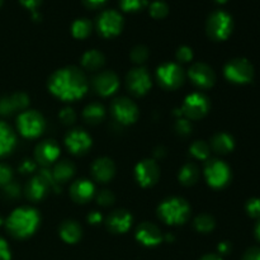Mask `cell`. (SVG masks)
<instances>
[{"label":"cell","instance_id":"obj_53","mask_svg":"<svg viewBox=\"0 0 260 260\" xmlns=\"http://www.w3.org/2000/svg\"><path fill=\"white\" fill-rule=\"evenodd\" d=\"M201 260H222V259H221L218 255H216V254H207V255L203 256Z\"/></svg>","mask_w":260,"mask_h":260},{"label":"cell","instance_id":"obj_17","mask_svg":"<svg viewBox=\"0 0 260 260\" xmlns=\"http://www.w3.org/2000/svg\"><path fill=\"white\" fill-rule=\"evenodd\" d=\"M60 156V146L53 140H45L35 149V161L42 167L53 164Z\"/></svg>","mask_w":260,"mask_h":260},{"label":"cell","instance_id":"obj_23","mask_svg":"<svg viewBox=\"0 0 260 260\" xmlns=\"http://www.w3.org/2000/svg\"><path fill=\"white\" fill-rule=\"evenodd\" d=\"M58 233H60L61 239H62L65 243L69 244L78 243L81 239V235H83L81 226L74 220L63 221V222L61 223Z\"/></svg>","mask_w":260,"mask_h":260},{"label":"cell","instance_id":"obj_41","mask_svg":"<svg viewBox=\"0 0 260 260\" xmlns=\"http://www.w3.org/2000/svg\"><path fill=\"white\" fill-rule=\"evenodd\" d=\"M58 117H60L61 122H62L63 124H73L76 119V113L73 108L66 107V108H63L62 111L60 112Z\"/></svg>","mask_w":260,"mask_h":260},{"label":"cell","instance_id":"obj_8","mask_svg":"<svg viewBox=\"0 0 260 260\" xmlns=\"http://www.w3.org/2000/svg\"><path fill=\"white\" fill-rule=\"evenodd\" d=\"M223 74L231 83L246 84L253 79L254 69L246 58H234L226 63Z\"/></svg>","mask_w":260,"mask_h":260},{"label":"cell","instance_id":"obj_49","mask_svg":"<svg viewBox=\"0 0 260 260\" xmlns=\"http://www.w3.org/2000/svg\"><path fill=\"white\" fill-rule=\"evenodd\" d=\"M102 220H103V217H102L101 213L96 212V211H93V212H90L88 215V221L91 225H98V223L102 222Z\"/></svg>","mask_w":260,"mask_h":260},{"label":"cell","instance_id":"obj_50","mask_svg":"<svg viewBox=\"0 0 260 260\" xmlns=\"http://www.w3.org/2000/svg\"><path fill=\"white\" fill-rule=\"evenodd\" d=\"M83 2H84V4L89 8H98V7H101L102 4H104L107 0H83Z\"/></svg>","mask_w":260,"mask_h":260},{"label":"cell","instance_id":"obj_27","mask_svg":"<svg viewBox=\"0 0 260 260\" xmlns=\"http://www.w3.org/2000/svg\"><path fill=\"white\" fill-rule=\"evenodd\" d=\"M106 62V57L103 53L98 50L86 51L81 57V65L85 70L89 71H98L103 68Z\"/></svg>","mask_w":260,"mask_h":260},{"label":"cell","instance_id":"obj_38","mask_svg":"<svg viewBox=\"0 0 260 260\" xmlns=\"http://www.w3.org/2000/svg\"><path fill=\"white\" fill-rule=\"evenodd\" d=\"M114 201H116V197H114L113 192L108 189H103L96 194V202L98 205L103 206V207H108V206L113 205Z\"/></svg>","mask_w":260,"mask_h":260},{"label":"cell","instance_id":"obj_24","mask_svg":"<svg viewBox=\"0 0 260 260\" xmlns=\"http://www.w3.org/2000/svg\"><path fill=\"white\" fill-rule=\"evenodd\" d=\"M15 134L12 127L5 122L0 121V157L9 154L15 146Z\"/></svg>","mask_w":260,"mask_h":260},{"label":"cell","instance_id":"obj_35","mask_svg":"<svg viewBox=\"0 0 260 260\" xmlns=\"http://www.w3.org/2000/svg\"><path fill=\"white\" fill-rule=\"evenodd\" d=\"M168 12H169V8H168L167 3L161 2V0H156L150 5V14L157 19L164 18L168 14Z\"/></svg>","mask_w":260,"mask_h":260},{"label":"cell","instance_id":"obj_6","mask_svg":"<svg viewBox=\"0 0 260 260\" xmlns=\"http://www.w3.org/2000/svg\"><path fill=\"white\" fill-rule=\"evenodd\" d=\"M156 78L160 85L165 89H178L183 85L185 74L182 66L175 62H165L160 65L156 70Z\"/></svg>","mask_w":260,"mask_h":260},{"label":"cell","instance_id":"obj_46","mask_svg":"<svg viewBox=\"0 0 260 260\" xmlns=\"http://www.w3.org/2000/svg\"><path fill=\"white\" fill-rule=\"evenodd\" d=\"M12 255H10L9 246L4 239L0 238V260H10Z\"/></svg>","mask_w":260,"mask_h":260},{"label":"cell","instance_id":"obj_56","mask_svg":"<svg viewBox=\"0 0 260 260\" xmlns=\"http://www.w3.org/2000/svg\"><path fill=\"white\" fill-rule=\"evenodd\" d=\"M2 222H3V220H2V218H0V225H2Z\"/></svg>","mask_w":260,"mask_h":260},{"label":"cell","instance_id":"obj_28","mask_svg":"<svg viewBox=\"0 0 260 260\" xmlns=\"http://www.w3.org/2000/svg\"><path fill=\"white\" fill-rule=\"evenodd\" d=\"M178 178H179V182L183 185L189 187V185L196 184L198 179H200V169L193 162H187V164H184L180 168Z\"/></svg>","mask_w":260,"mask_h":260},{"label":"cell","instance_id":"obj_37","mask_svg":"<svg viewBox=\"0 0 260 260\" xmlns=\"http://www.w3.org/2000/svg\"><path fill=\"white\" fill-rule=\"evenodd\" d=\"M174 129L177 131L178 135L180 136H188L192 132V124H190L189 119L187 118H178L174 124Z\"/></svg>","mask_w":260,"mask_h":260},{"label":"cell","instance_id":"obj_45","mask_svg":"<svg viewBox=\"0 0 260 260\" xmlns=\"http://www.w3.org/2000/svg\"><path fill=\"white\" fill-rule=\"evenodd\" d=\"M37 168V162L35 160H23L22 164L19 165V170L23 174H27V173H33Z\"/></svg>","mask_w":260,"mask_h":260},{"label":"cell","instance_id":"obj_16","mask_svg":"<svg viewBox=\"0 0 260 260\" xmlns=\"http://www.w3.org/2000/svg\"><path fill=\"white\" fill-rule=\"evenodd\" d=\"M65 145L71 154H85L91 147V137L84 129L75 128L68 134L65 139Z\"/></svg>","mask_w":260,"mask_h":260},{"label":"cell","instance_id":"obj_18","mask_svg":"<svg viewBox=\"0 0 260 260\" xmlns=\"http://www.w3.org/2000/svg\"><path fill=\"white\" fill-rule=\"evenodd\" d=\"M136 239L145 246H155L162 241L161 230L152 222H142L136 230Z\"/></svg>","mask_w":260,"mask_h":260},{"label":"cell","instance_id":"obj_32","mask_svg":"<svg viewBox=\"0 0 260 260\" xmlns=\"http://www.w3.org/2000/svg\"><path fill=\"white\" fill-rule=\"evenodd\" d=\"M216 221L208 213H202V215H198L194 220V228L196 230L200 231L202 234L211 233V231L215 229Z\"/></svg>","mask_w":260,"mask_h":260},{"label":"cell","instance_id":"obj_5","mask_svg":"<svg viewBox=\"0 0 260 260\" xmlns=\"http://www.w3.org/2000/svg\"><path fill=\"white\" fill-rule=\"evenodd\" d=\"M45 118L37 111H23L18 116L17 127L19 134L27 139H36L45 129Z\"/></svg>","mask_w":260,"mask_h":260},{"label":"cell","instance_id":"obj_26","mask_svg":"<svg viewBox=\"0 0 260 260\" xmlns=\"http://www.w3.org/2000/svg\"><path fill=\"white\" fill-rule=\"evenodd\" d=\"M234 146H235L234 139L229 134H225V132L216 134L211 139L210 147L217 154H228V152L233 151Z\"/></svg>","mask_w":260,"mask_h":260},{"label":"cell","instance_id":"obj_3","mask_svg":"<svg viewBox=\"0 0 260 260\" xmlns=\"http://www.w3.org/2000/svg\"><path fill=\"white\" fill-rule=\"evenodd\" d=\"M157 215L168 225H182L190 216V206L184 198L172 197L162 201L157 208Z\"/></svg>","mask_w":260,"mask_h":260},{"label":"cell","instance_id":"obj_19","mask_svg":"<svg viewBox=\"0 0 260 260\" xmlns=\"http://www.w3.org/2000/svg\"><path fill=\"white\" fill-rule=\"evenodd\" d=\"M132 216L126 210L113 211L107 218V228L114 234H123L131 228Z\"/></svg>","mask_w":260,"mask_h":260},{"label":"cell","instance_id":"obj_12","mask_svg":"<svg viewBox=\"0 0 260 260\" xmlns=\"http://www.w3.org/2000/svg\"><path fill=\"white\" fill-rule=\"evenodd\" d=\"M135 178L141 187H152L154 184H156L160 178L159 165L155 160H142L135 168Z\"/></svg>","mask_w":260,"mask_h":260},{"label":"cell","instance_id":"obj_22","mask_svg":"<svg viewBox=\"0 0 260 260\" xmlns=\"http://www.w3.org/2000/svg\"><path fill=\"white\" fill-rule=\"evenodd\" d=\"M48 189H50L48 183L46 182V179L42 175L38 174L27 183L24 192L28 200H30L32 202H37V201H41L42 198H45Z\"/></svg>","mask_w":260,"mask_h":260},{"label":"cell","instance_id":"obj_11","mask_svg":"<svg viewBox=\"0 0 260 260\" xmlns=\"http://www.w3.org/2000/svg\"><path fill=\"white\" fill-rule=\"evenodd\" d=\"M98 30L104 37H114L119 35L123 28V18L117 10L108 9L104 10L98 17Z\"/></svg>","mask_w":260,"mask_h":260},{"label":"cell","instance_id":"obj_42","mask_svg":"<svg viewBox=\"0 0 260 260\" xmlns=\"http://www.w3.org/2000/svg\"><path fill=\"white\" fill-rule=\"evenodd\" d=\"M14 112L15 109L14 107H13L10 95L0 98V114H2V116H9V114L14 113Z\"/></svg>","mask_w":260,"mask_h":260},{"label":"cell","instance_id":"obj_34","mask_svg":"<svg viewBox=\"0 0 260 260\" xmlns=\"http://www.w3.org/2000/svg\"><path fill=\"white\" fill-rule=\"evenodd\" d=\"M149 50H147V47H145V46L142 45H139L136 46V47L132 48L131 51V60L134 61L135 63H144L145 61L149 58Z\"/></svg>","mask_w":260,"mask_h":260},{"label":"cell","instance_id":"obj_44","mask_svg":"<svg viewBox=\"0 0 260 260\" xmlns=\"http://www.w3.org/2000/svg\"><path fill=\"white\" fill-rule=\"evenodd\" d=\"M4 194L8 198H17L20 196V188L19 185L15 184V183H9L8 185L4 187Z\"/></svg>","mask_w":260,"mask_h":260},{"label":"cell","instance_id":"obj_55","mask_svg":"<svg viewBox=\"0 0 260 260\" xmlns=\"http://www.w3.org/2000/svg\"><path fill=\"white\" fill-rule=\"evenodd\" d=\"M215 2L220 3V4H223V3H226V2H228V0H215Z\"/></svg>","mask_w":260,"mask_h":260},{"label":"cell","instance_id":"obj_30","mask_svg":"<svg viewBox=\"0 0 260 260\" xmlns=\"http://www.w3.org/2000/svg\"><path fill=\"white\" fill-rule=\"evenodd\" d=\"M91 32V22L86 18H80V19H76L75 22L71 25V33L75 38L79 40H83L86 38Z\"/></svg>","mask_w":260,"mask_h":260},{"label":"cell","instance_id":"obj_7","mask_svg":"<svg viewBox=\"0 0 260 260\" xmlns=\"http://www.w3.org/2000/svg\"><path fill=\"white\" fill-rule=\"evenodd\" d=\"M205 178L212 188H223L231 178L230 168L222 160H208L205 167Z\"/></svg>","mask_w":260,"mask_h":260},{"label":"cell","instance_id":"obj_20","mask_svg":"<svg viewBox=\"0 0 260 260\" xmlns=\"http://www.w3.org/2000/svg\"><path fill=\"white\" fill-rule=\"evenodd\" d=\"M91 174L98 182L107 183L116 174V165L109 157H99L91 165Z\"/></svg>","mask_w":260,"mask_h":260},{"label":"cell","instance_id":"obj_9","mask_svg":"<svg viewBox=\"0 0 260 260\" xmlns=\"http://www.w3.org/2000/svg\"><path fill=\"white\" fill-rule=\"evenodd\" d=\"M182 113L187 119L197 121L203 118L210 111V101L202 93H192L184 99L183 106L180 108Z\"/></svg>","mask_w":260,"mask_h":260},{"label":"cell","instance_id":"obj_2","mask_svg":"<svg viewBox=\"0 0 260 260\" xmlns=\"http://www.w3.org/2000/svg\"><path fill=\"white\" fill-rule=\"evenodd\" d=\"M40 226V213L32 207H19L7 220V229L14 238L25 239L35 234Z\"/></svg>","mask_w":260,"mask_h":260},{"label":"cell","instance_id":"obj_10","mask_svg":"<svg viewBox=\"0 0 260 260\" xmlns=\"http://www.w3.org/2000/svg\"><path fill=\"white\" fill-rule=\"evenodd\" d=\"M112 114L121 124H132L139 118V108L131 99L121 96L112 102Z\"/></svg>","mask_w":260,"mask_h":260},{"label":"cell","instance_id":"obj_51","mask_svg":"<svg viewBox=\"0 0 260 260\" xmlns=\"http://www.w3.org/2000/svg\"><path fill=\"white\" fill-rule=\"evenodd\" d=\"M229 250H230V244L229 243H221L220 245H218V251H220L221 254H228Z\"/></svg>","mask_w":260,"mask_h":260},{"label":"cell","instance_id":"obj_52","mask_svg":"<svg viewBox=\"0 0 260 260\" xmlns=\"http://www.w3.org/2000/svg\"><path fill=\"white\" fill-rule=\"evenodd\" d=\"M154 154L156 157H162L165 155V149L164 147H157V149H155Z\"/></svg>","mask_w":260,"mask_h":260},{"label":"cell","instance_id":"obj_31","mask_svg":"<svg viewBox=\"0 0 260 260\" xmlns=\"http://www.w3.org/2000/svg\"><path fill=\"white\" fill-rule=\"evenodd\" d=\"M189 152L192 156L197 160H208L211 154V147L203 140H197L193 142L189 147Z\"/></svg>","mask_w":260,"mask_h":260},{"label":"cell","instance_id":"obj_43","mask_svg":"<svg viewBox=\"0 0 260 260\" xmlns=\"http://www.w3.org/2000/svg\"><path fill=\"white\" fill-rule=\"evenodd\" d=\"M246 211L251 217H260V200L259 198H251L246 203Z\"/></svg>","mask_w":260,"mask_h":260},{"label":"cell","instance_id":"obj_47","mask_svg":"<svg viewBox=\"0 0 260 260\" xmlns=\"http://www.w3.org/2000/svg\"><path fill=\"white\" fill-rule=\"evenodd\" d=\"M243 260H260V248H251L244 255Z\"/></svg>","mask_w":260,"mask_h":260},{"label":"cell","instance_id":"obj_25","mask_svg":"<svg viewBox=\"0 0 260 260\" xmlns=\"http://www.w3.org/2000/svg\"><path fill=\"white\" fill-rule=\"evenodd\" d=\"M51 172H52V177L55 182L57 184H61V183L68 182V180H70L74 177V174H75V165L71 161H69V160H61V161H58L53 167Z\"/></svg>","mask_w":260,"mask_h":260},{"label":"cell","instance_id":"obj_48","mask_svg":"<svg viewBox=\"0 0 260 260\" xmlns=\"http://www.w3.org/2000/svg\"><path fill=\"white\" fill-rule=\"evenodd\" d=\"M19 2L23 7H25L27 9H30L32 12H36V8L40 5V3L42 0H19Z\"/></svg>","mask_w":260,"mask_h":260},{"label":"cell","instance_id":"obj_36","mask_svg":"<svg viewBox=\"0 0 260 260\" xmlns=\"http://www.w3.org/2000/svg\"><path fill=\"white\" fill-rule=\"evenodd\" d=\"M147 0H119V5L124 12H136L146 5Z\"/></svg>","mask_w":260,"mask_h":260},{"label":"cell","instance_id":"obj_15","mask_svg":"<svg viewBox=\"0 0 260 260\" xmlns=\"http://www.w3.org/2000/svg\"><path fill=\"white\" fill-rule=\"evenodd\" d=\"M93 86L99 95L109 96L118 89L119 79L113 71H102L93 79Z\"/></svg>","mask_w":260,"mask_h":260},{"label":"cell","instance_id":"obj_14","mask_svg":"<svg viewBox=\"0 0 260 260\" xmlns=\"http://www.w3.org/2000/svg\"><path fill=\"white\" fill-rule=\"evenodd\" d=\"M188 76L196 86L208 89L215 84L216 74L211 66L203 62H196L188 70Z\"/></svg>","mask_w":260,"mask_h":260},{"label":"cell","instance_id":"obj_33","mask_svg":"<svg viewBox=\"0 0 260 260\" xmlns=\"http://www.w3.org/2000/svg\"><path fill=\"white\" fill-rule=\"evenodd\" d=\"M10 99H12L13 107H14L15 111H24L28 104H29V96L25 93H22V91L12 94Z\"/></svg>","mask_w":260,"mask_h":260},{"label":"cell","instance_id":"obj_40","mask_svg":"<svg viewBox=\"0 0 260 260\" xmlns=\"http://www.w3.org/2000/svg\"><path fill=\"white\" fill-rule=\"evenodd\" d=\"M175 56H177V60L179 62H189L193 58V50L188 46H182L177 50Z\"/></svg>","mask_w":260,"mask_h":260},{"label":"cell","instance_id":"obj_13","mask_svg":"<svg viewBox=\"0 0 260 260\" xmlns=\"http://www.w3.org/2000/svg\"><path fill=\"white\" fill-rule=\"evenodd\" d=\"M151 75L145 68L132 69L127 75V88L134 95H145L151 89Z\"/></svg>","mask_w":260,"mask_h":260},{"label":"cell","instance_id":"obj_39","mask_svg":"<svg viewBox=\"0 0 260 260\" xmlns=\"http://www.w3.org/2000/svg\"><path fill=\"white\" fill-rule=\"evenodd\" d=\"M13 182V170L7 164H0V187L4 188Z\"/></svg>","mask_w":260,"mask_h":260},{"label":"cell","instance_id":"obj_57","mask_svg":"<svg viewBox=\"0 0 260 260\" xmlns=\"http://www.w3.org/2000/svg\"><path fill=\"white\" fill-rule=\"evenodd\" d=\"M2 2H3V0H0V4H2Z\"/></svg>","mask_w":260,"mask_h":260},{"label":"cell","instance_id":"obj_1","mask_svg":"<svg viewBox=\"0 0 260 260\" xmlns=\"http://www.w3.org/2000/svg\"><path fill=\"white\" fill-rule=\"evenodd\" d=\"M48 89L57 98L73 102L85 95L88 91V79L80 69L68 66L51 75L48 79Z\"/></svg>","mask_w":260,"mask_h":260},{"label":"cell","instance_id":"obj_21","mask_svg":"<svg viewBox=\"0 0 260 260\" xmlns=\"http://www.w3.org/2000/svg\"><path fill=\"white\" fill-rule=\"evenodd\" d=\"M95 194V187L88 179H80L73 183L70 188V196L75 202L86 203Z\"/></svg>","mask_w":260,"mask_h":260},{"label":"cell","instance_id":"obj_4","mask_svg":"<svg viewBox=\"0 0 260 260\" xmlns=\"http://www.w3.org/2000/svg\"><path fill=\"white\" fill-rule=\"evenodd\" d=\"M206 29H207V35L212 40H226L233 32V18L223 10H216L208 17Z\"/></svg>","mask_w":260,"mask_h":260},{"label":"cell","instance_id":"obj_54","mask_svg":"<svg viewBox=\"0 0 260 260\" xmlns=\"http://www.w3.org/2000/svg\"><path fill=\"white\" fill-rule=\"evenodd\" d=\"M255 234L256 236H258V239L260 240V221L258 222V225H256V229H255Z\"/></svg>","mask_w":260,"mask_h":260},{"label":"cell","instance_id":"obj_29","mask_svg":"<svg viewBox=\"0 0 260 260\" xmlns=\"http://www.w3.org/2000/svg\"><path fill=\"white\" fill-rule=\"evenodd\" d=\"M83 117L89 124H98L106 117V109L99 103H90L84 108Z\"/></svg>","mask_w":260,"mask_h":260}]
</instances>
